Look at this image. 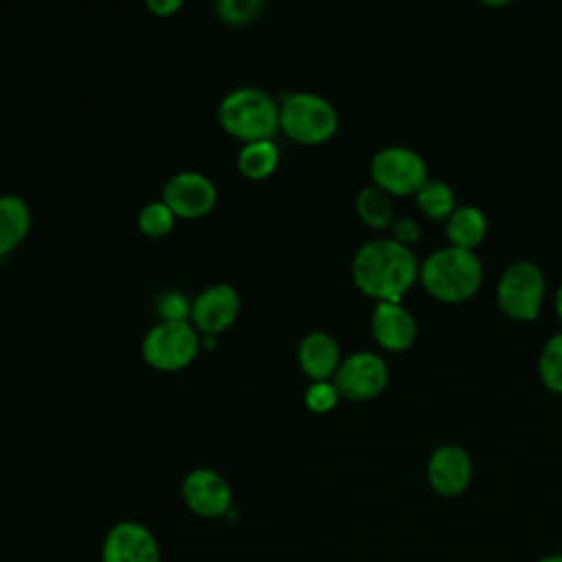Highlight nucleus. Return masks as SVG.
<instances>
[{
	"mask_svg": "<svg viewBox=\"0 0 562 562\" xmlns=\"http://www.w3.org/2000/svg\"><path fill=\"white\" fill-rule=\"evenodd\" d=\"M351 277L358 290L378 301H400L419 277V263L411 246L393 237L364 241L351 261Z\"/></svg>",
	"mask_w": 562,
	"mask_h": 562,
	"instance_id": "obj_1",
	"label": "nucleus"
},
{
	"mask_svg": "<svg viewBox=\"0 0 562 562\" xmlns=\"http://www.w3.org/2000/svg\"><path fill=\"white\" fill-rule=\"evenodd\" d=\"M419 277L435 299L461 303L479 290L483 281V266L474 250L450 244L432 250L422 261Z\"/></svg>",
	"mask_w": 562,
	"mask_h": 562,
	"instance_id": "obj_2",
	"label": "nucleus"
},
{
	"mask_svg": "<svg viewBox=\"0 0 562 562\" xmlns=\"http://www.w3.org/2000/svg\"><path fill=\"white\" fill-rule=\"evenodd\" d=\"M217 121L244 143L272 138L279 130V101L259 86H239L222 97Z\"/></svg>",
	"mask_w": 562,
	"mask_h": 562,
	"instance_id": "obj_3",
	"label": "nucleus"
},
{
	"mask_svg": "<svg viewBox=\"0 0 562 562\" xmlns=\"http://www.w3.org/2000/svg\"><path fill=\"white\" fill-rule=\"evenodd\" d=\"M279 130L301 145H321L336 134L338 112L318 92L292 90L279 101Z\"/></svg>",
	"mask_w": 562,
	"mask_h": 562,
	"instance_id": "obj_4",
	"label": "nucleus"
},
{
	"mask_svg": "<svg viewBox=\"0 0 562 562\" xmlns=\"http://www.w3.org/2000/svg\"><path fill=\"white\" fill-rule=\"evenodd\" d=\"M200 331L189 321H158L140 340L143 360L158 371H180L189 367L200 353Z\"/></svg>",
	"mask_w": 562,
	"mask_h": 562,
	"instance_id": "obj_5",
	"label": "nucleus"
},
{
	"mask_svg": "<svg viewBox=\"0 0 562 562\" xmlns=\"http://www.w3.org/2000/svg\"><path fill=\"white\" fill-rule=\"evenodd\" d=\"M544 299V272L536 261L518 259L509 263L496 285L498 307L518 321H533Z\"/></svg>",
	"mask_w": 562,
	"mask_h": 562,
	"instance_id": "obj_6",
	"label": "nucleus"
},
{
	"mask_svg": "<svg viewBox=\"0 0 562 562\" xmlns=\"http://www.w3.org/2000/svg\"><path fill=\"white\" fill-rule=\"evenodd\" d=\"M375 187L393 195L417 193L428 180V167L422 154L404 145H386L378 149L369 165Z\"/></svg>",
	"mask_w": 562,
	"mask_h": 562,
	"instance_id": "obj_7",
	"label": "nucleus"
},
{
	"mask_svg": "<svg viewBox=\"0 0 562 562\" xmlns=\"http://www.w3.org/2000/svg\"><path fill=\"white\" fill-rule=\"evenodd\" d=\"M180 494L184 505L200 518L215 520L235 514L233 487L222 472L215 468H193L184 474Z\"/></svg>",
	"mask_w": 562,
	"mask_h": 562,
	"instance_id": "obj_8",
	"label": "nucleus"
},
{
	"mask_svg": "<svg viewBox=\"0 0 562 562\" xmlns=\"http://www.w3.org/2000/svg\"><path fill=\"white\" fill-rule=\"evenodd\" d=\"M331 382L345 400H371L384 391L389 382V364L380 353L360 349L340 360Z\"/></svg>",
	"mask_w": 562,
	"mask_h": 562,
	"instance_id": "obj_9",
	"label": "nucleus"
},
{
	"mask_svg": "<svg viewBox=\"0 0 562 562\" xmlns=\"http://www.w3.org/2000/svg\"><path fill=\"white\" fill-rule=\"evenodd\" d=\"M162 200L176 217L198 220L213 211L217 202V187L206 173L182 169L169 176L162 184Z\"/></svg>",
	"mask_w": 562,
	"mask_h": 562,
	"instance_id": "obj_10",
	"label": "nucleus"
},
{
	"mask_svg": "<svg viewBox=\"0 0 562 562\" xmlns=\"http://www.w3.org/2000/svg\"><path fill=\"white\" fill-rule=\"evenodd\" d=\"M101 562H160L158 538L138 520H119L103 538Z\"/></svg>",
	"mask_w": 562,
	"mask_h": 562,
	"instance_id": "obj_11",
	"label": "nucleus"
},
{
	"mask_svg": "<svg viewBox=\"0 0 562 562\" xmlns=\"http://www.w3.org/2000/svg\"><path fill=\"white\" fill-rule=\"evenodd\" d=\"M241 296L231 283H213L191 301V323L202 336H220L239 316Z\"/></svg>",
	"mask_w": 562,
	"mask_h": 562,
	"instance_id": "obj_12",
	"label": "nucleus"
},
{
	"mask_svg": "<svg viewBox=\"0 0 562 562\" xmlns=\"http://www.w3.org/2000/svg\"><path fill=\"white\" fill-rule=\"evenodd\" d=\"M472 481V459L465 448L443 443L428 459V483L441 496H459Z\"/></svg>",
	"mask_w": 562,
	"mask_h": 562,
	"instance_id": "obj_13",
	"label": "nucleus"
},
{
	"mask_svg": "<svg viewBox=\"0 0 562 562\" xmlns=\"http://www.w3.org/2000/svg\"><path fill=\"white\" fill-rule=\"evenodd\" d=\"M373 338L391 351H404L413 345L417 323L400 301H378L371 314Z\"/></svg>",
	"mask_w": 562,
	"mask_h": 562,
	"instance_id": "obj_14",
	"label": "nucleus"
},
{
	"mask_svg": "<svg viewBox=\"0 0 562 562\" xmlns=\"http://www.w3.org/2000/svg\"><path fill=\"white\" fill-rule=\"evenodd\" d=\"M299 367L305 375L316 380H329L340 364V347L336 338L323 329L307 331L296 347Z\"/></svg>",
	"mask_w": 562,
	"mask_h": 562,
	"instance_id": "obj_15",
	"label": "nucleus"
},
{
	"mask_svg": "<svg viewBox=\"0 0 562 562\" xmlns=\"http://www.w3.org/2000/svg\"><path fill=\"white\" fill-rule=\"evenodd\" d=\"M33 224L29 202L18 193H0V255L13 252Z\"/></svg>",
	"mask_w": 562,
	"mask_h": 562,
	"instance_id": "obj_16",
	"label": "nucleus"
},
{
	"mask_svg": "<svg viewBox=\"0 0 562 562\" xmlns=\"http://www.w3.org/2000/svg\"><path fill=\"white\" fill-rule=\"evenodd\" d=\"M485 233H487V217L474 204L457 206L446 220V235L452 246L474 250V246L483 241Z\"/></svg>",
	"mask_w": 562,
	"mask_h": 562,
	"instance_id": "obj_17",
	"label": "nucleus"
},
{
	"mask_svg": "<svg viewBox=\"0 0 562 562\" xmlns=\"http://www.w3.org/2000/svg\"><path fill=\"white\" fill-rule=\"evenodd\" d=\"M279 145L272 138L244 143L237 151V169L248 180H263L279 167Z\"/></svg>",
	"mask_w": 562,
	"mask_h": 562,
	"instance_id": "obj_18",
	"label": "nucleus"
},
{
	"mask_svg": "<svg viewBox=\"0 0 562 562\" xmlns=\"http://www.w3.org/2000/svg\"><path fill=\"white\" fill-rule=\"evenodd\" d=\"M356 211L371 228H386L393 224V202L380 187H362L356 195Z\"/></svg>",
	"mask_w": 562,
	"mask_h": 562,
	"instance_id": "obj_19",
	"label": "nucleus"
},
{
	"mask_svg": "<svg viewBox=\"0 0 562 562\" xmlns=\"http://www.w3.org/2000/svg\"><path fill=\"white\" fill-rule=\"evenodd\" d=\"M419 209L432 217V220H448V215L457 209V200H454V191L448 182L437 180V178H428L419 191L415 193Z\"/></svg>",
	"mask_w": 562,
	"mask_h": 562,
	"instance_id": "obj_20",
	"label": "nucleus"
},
{
	"mask_svg": "<svg viewBox=\"0 0 562 562\" xmlns=\"http://www.w3.org/2000/svg\"><path fill=\"white\" fill-rule=\"evenodd\" d=\"M538 373L547 389L562 393V331L547 338L538 356Z\"/></svg>",
	"mask_w": 562,
	"mask_h": 562,
	"instance_id": "obj_21",
	"label": "nucleus"
},
{
	"mask_svg": "<svg viewBox=\"0 0 562 562\" xmlns=\"http://www.w3.org/2000/svg\"><path fill=\"white\" fill-rule=\"evenodd\" d=\"M136 224L143 235L162 237V235L171 233V228L176 224V213L167 206V202L162 198L151 200L140 206V211L136 215Z\"/></svg>",
	"mask_w": 562,
	"mask_h": 562,
	"instance_id": "obj_22",
	"label": "nucleus"
},
{
	"mask_svg": "<svg viewBox=\"0 0 562 562\" xmlns=\"http://www.w3.org/2000/svg\"><path fill=\"white\" fill-rule=\"evenodd\" d=\"M213 9L222 22L233 26H244L255 22L261 15L263 2L261 0H215Z\"/></svg>",
	"mask_w": 562,
	"mask_h": 562,
	"instance_id": "obj_23",
	"label": "nucleus"
},
{
	"mask_svg": "<svg viewBox=\"0 0 562 562\" xmlns=\"http://www.w3.org/2000/svg\"><path fill=\"white\" fill-rule=\"evenodd\" d=\"M338 400L340 393L331 380H316L305 391V406L312 413H327L338 404Z\"/></svg>",
	"mask_w": 562,
	"mask_h": 562,
	"instance_id": "obj_24",
	"label": "nucleus"
},
{
	"mask_svg": "<svg viewBox=\"0 0 562 562\" xmlns=\"http://www.w3.org/2000/svg\"><path fill=\"white\" fill-rule=\"evenodd\" d=\"M156 314L160 321H187L191 316V301L178 290H167L156 296Z\"/></svg>",
	"mask_w": 562,
	"mask_h": 562,
	"instance_id": "obj_25",
	"label": "nucleus"
},
{
	"mask_svg": "<svg viewBox=\"0 0 562 562\" xmlns=\"http://www.w3.org/2000/svg\"><path fill=\"white\" fill-rule=\"evenodd\" d=\"M391 231H393V239L404 244V246L415 244L419 239V235H422V228H419V224L413 217H397V220H393Z\"/></svg>",
	"mask_w": 562,
	"mask_h": 562,
	"instance_id": "obj_26",
	"label": "nucleus"
},
{
	"mask_svg": "<svg viewBox=\"0 0 562 562\" xmlns=\"http://www.w3.org/2000/svg\"><path fill=\"white\" fill-rule=\"evenodd\" d=\"M145 7L158 18H169L178 9H182V0H147Z\"/></svg>",
	"mask_w": 562,
	"mask_h": 562,
	"instance_id": "obj_27",
	"label": "nucleus"
},
{
	"mask_svg": "<svg viewBox=\"0 0 562 562\" xmlns=\"http://www.w3.org/2000/svg\"><path fill=\"white\" fill-rule=\"evenodd\" d=\"M555 312H558V316L562 321V283H560V288L555 292Z\"/></svg>",
	"mask_w": 562,
	"mask_h": 562,
	"instance_id": "obj_28",
	"label": "nucleus"
},
{
	"mask_svg": "<svg viewBox=\"0 0 562 562\" xmlns=\"http://www.w3.org/2000/svg\"><path fill=\"white\" fill-rule=\"evenodd\" d=\"M538 562H562V553H553V555H544Z\"/></svg>",
	"mask_w": 562,
	"mask_h": 562,
	"instance_id": "obj_29",
	"label": "nucleus"
}]
</instances>
